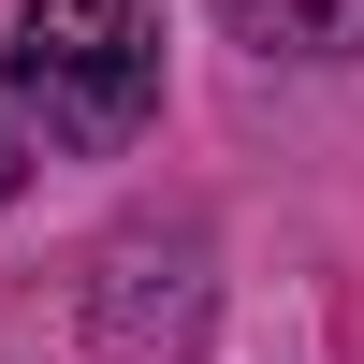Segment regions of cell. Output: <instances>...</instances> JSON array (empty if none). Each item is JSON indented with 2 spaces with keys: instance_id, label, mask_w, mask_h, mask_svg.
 Segmentation results:
<instances>
[{
  "instance_id": "obj_2",
  "label": "cell",
  "mask_w": 364,
  "mask_h": 364,
  "mask_svg": "<svg viewBox=\"0 0 364 364\" xmlns=\"http://www.w3.org/2000/svg\"><path fill=\"white\" fill-rule=\"evenodd\" d=\"M204 336H219L204 219H146L87 262V364H204Z\"/></svg>"
},
{
  "instance_id": "obj_1",
  "label": "cell",
  "mask_w": 364,
  "mask_h": 364,
  "mask_svg": "<svg viewBox=\"0 0 364 364\" xmlns=\"http://www.w3.org/2000/svg\"><path fill=\"white\" fill-rule=\"evenodd\" d=\"M0 117L58 161H117L161 132V29L146 0H15L0 29Z\"/></svg>"
},
{
  "instance_id": "obj_3",
  "label": "cell",
  "mask_w": 364,
  "mask_h": 364,
  "mask_svg": "<svg viewBox=\"0 0 364 364\" xmlns=\"http://www.w3.org/2000/svg\"><path fill=\"white\" fill-rule=\"evenodd\" d=\"M219 29H233L248 58H291V73L364 58V0H219Z\"/></svg>"
},
{
  "instance_id": "obj_4",
  "label": "cell",
  "mask_w": 364,
  "mask_h": 364,
  "mask_svg": "<svg viewBox=\"0 0 364 364\" xmlns=\"http://www.w3.org/2000/svg\"><path fill=\"white\" fill-rule=\"evenodd\" d=\"M15 190H29V132L0 117V204H15Z\"/></svg>"
}]
</instances>
